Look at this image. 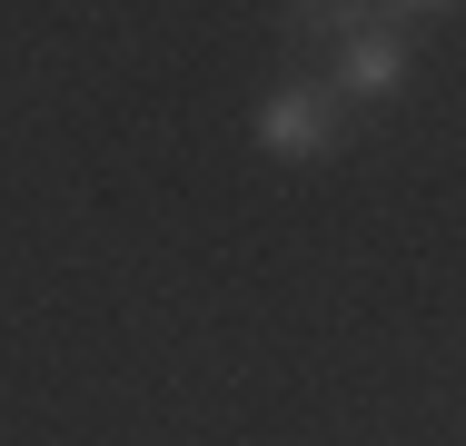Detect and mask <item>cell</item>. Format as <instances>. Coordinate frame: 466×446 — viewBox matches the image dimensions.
<instances>
[{"label": "cell", "mask_w": 466, "mask_h": 446, "mask_svg": "<svg viewBox=\"0 0 466 446\" xmlns=\"http://www.w3.org/2000/svg\"><path fill=\"white\" fill-rule=\"evenodd\" d=\"M348 129H358V109L338 99V89L318 80V70H288L258 109H248V139L268 149V159H288V169H318V159H338L348 149Z\"/></svg>", "instance_id": "obj_1"}]
</instances>
